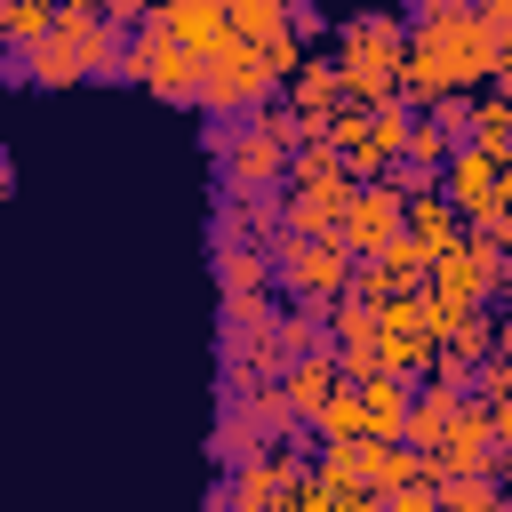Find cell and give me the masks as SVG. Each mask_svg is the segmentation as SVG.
<instances>
[{
  "label": "cell",
  "mask_w": 512,
  "mask_h": 512,
  "mask_svg": "<svg viewBox=\"0 0 512 512\" xmlns=\"http://www.w3.org/2000/svg\"><path fill=\"white\" fill-rule=\"evenodd\" d=\"M400 48H416L448 88H488L512 72V40H496L472 8H408Z\"/></svg>",
  "instance_id": "1"
},
{
  "label": "cell",
  "mask_w": 512,
  "mask_h": 512,
  "mask_svg": "<svg viewBox=\"0 0 512 512\" xmlns=\"http://www.w3.org/2000/svg\"><path fill=\"white\" fill-rule=\"evenodd\" d=\"M336 80H344V104H384L392 96V64H400V16H352L336 32Z\"/></svg>",
  "instance_id": "2"
},
{
  "label": "cell",
  "mask_w": 512,
  "mask_h": 512,
  "mask_svg": "<svg viewBox=\"0 0 512 512\" xmlns=\"http://www.w3.org/2000/svg\"><path fill=\"white\" fill-rule=\"evenodd\" d=\"M496 288H504V256L472 248L464 232H456L448 248H432V256H424V296L440 304V328H448V320H464V312H480Z\"/></svg>",
  "instance_id": "3"
},
{
  "label": "cell",
  "mask_w": 512,
  "mask_h": 512,
  "mask_svg": "<svg viewBox=\"0 0 512 512\" xmlns=\"http://www.w3.org/2000/svg\"><path fill=\"white\" fill-rule=\"evenodd\" d=\"M280 80L256 64V48H240V40H224V48H208L200 64H192V104L208 112V120H248V104H264Z\"/></svg>",
  "instance_id": "4"
},
{
  "label": "cell",
  "mask_w": 512,
  "mask_h": 512,
  "mask_svg": "<svg viewBox=\"0 0 512 512\" xmlns=\"http://www.w3.org/2000/svg\"><path fill=\"white\" fill-rule=\"evenodd\" d=\"M272 280L296 288V304H328V296H344V280H352V248H344L336 232H328V240L280 232V240H272Z\"/></svg>",
  "instance_id": "5"
},
{
  "label": "cell",
  "mask_w": 512,
  "mask_h": 512,
  "mask_svg": "<svg viewBox=\"0 0 512 512\" xmlns=\"http://www.w3.org/2000/svg\"><path fill=\"white\" fill-rule=\"evenodd\" d=\"M56 40L72 48L80 80H128V32L96 8H56Z\"/></svg>",
  "instance_id": "6"
},
{
  "label": "cell",
  "mask_w": 512,
  "mask_h": 512,
  "mask_svg": "<svg viewBox=\"0 0 512 512\" xmlns=\"http://www.w3.org/2000/svg\"><path fill=\"white\" fill-rule=\"evenodd\" d=\"M440 200L472 224V216H496L504 208V152H480V144H456L440 160Z\"/></svg>",
  "instance_id": "7"
},
{
  "label": "cell",
  "mask_w": 512,
  "mask_h": 512,
  "mask_svg": "<svg viewBox=\"0 0 512 512\" xmlns=\"http://www.w3.org/2000/svg\"><path fill=\"white\" fill-rule=\"evenodd\" d=\"M216 168H224V192H280V176H288V144H272L264 128L232 120V136L216 144Z\"/></svg>",
  "instance_id": "8"
},
{
  "label": "cell",
  "mask_w": 512,
  "mask_h": 512,
  "mask_svg": "<svg viewBox=\"0 0 512 512\" xmlns=\"http://www.w3.org/2000/svg\"><path fill=\"white\" fill-rule=\"evenodd\" d=\"M304 464V448L296 440H272V448H256V456H240V464H224L232 480L216 488V512H264L272 496H280V480Z\"/></svg>",
  "instance_id": "9"
},
{
  "label": "cell",
  "mask_w": 512,
  "mask_h": 512,
  "mask_svg": "<svg viewBox=\"0 0 512 512\" xmlns=\"http://www.w3.org/2000/svg\"><path fill=\"white\" fill-rule=\"evenodd\" d=\"M128 80H144V88L168 96V104H192V56H184L152 16L128 32Z\"/></svg>",
  "instance_id": "10"
},
{
  "label": "cell",
  "mask_w": 512,
  "mask_h": 512,
  "mask_svg": "<svg viewBox=\"0 0 512 512\" xmlns=\"http://www.w3.org/2000/svg\"><path fill=\"white\" fill-rule=\"evenodd\" d=\"M392 232H400V192H384V184H352V192H344V216H336V240H344L352 256H376Z\"/></svg>",
  "instance_id": "11"
},
{
  "label": "cell",
  "mask_w": 512,
  "mask_h": 512,
  "mask_svg": "<svg viewBox=\"0 0 512 512\" xmlns=\"http://www.w3.org/2000/svg\"><path fill=\"white\" fill-rule=\"evenodd\" d=\"M344 192H352V176H328V184L280 192V232H296V240H328L336 216H344Z\"/></svg>",
  "instance_id": "12"
},
{
  "label": "cell",
  "mask_w": 512,
  "mask_h": 512,
  "mask_svg": "<svg viewBox=\"0 0 512 512\" xmlns=\"http://www.w3.org/2000/svg\"><path fill=\"white\" fill-rule=\"evenodd\" d=\"M152 24H160L192 64H200L208 48H224V0H160V8H152Z\"/></svg>",
  "instance_id": "13"
},
{
  "label": "cell",
  "mask_w": 512,
  "mask_h": 512,
  "mask_svg": "<svg viewBox=\"0 0 512 512\" xmlns=\"http://www.w3.org/2000/svg\"><path fill=\"white\" fill-rule=\"evenodd\" d=\"M352 480H360L368 496H384V488H400V480H424V456L400 448V440H352Z\"/></svg>",
  "instance_id": "14"
},
{
  "label": "cell",
  "mask_w": 512,
  "mask_h": 512,
  "mask_svg": "<svg viewBox=\"0 0 512 512\" xmlns=\"http://www.w3.org/2000/svg\"><path fill=\"white\" fill-rule=\"evenodd\" d=\"M288 104H296V120L320 136V128L344 112V80H336V64H296V72H288Z\"/></svg>",
  "instance_id": "15"
},
{
  "label": "cell",
  "mask_w": 512,
  "mask_h": 512,
  "mask_svg": "<svg viewBox=\"0 0 512 512\" xmlns=\"http://www.w3.org/2000/svg\"><path fill=\"white\" fill-rule=\"evenodd\" d=\"M216 296H272V248L216 240Z\"/></svg>",
  "instance_id": "16"
},
{
  "label": "cell",
  "mask_w": 512,
  "mask_h": 512,
  "mask_svg": "<svg viewBox=\"0 0 512 512\" xmlns=\"http://www.w3.org/2000/svg\"><path fill=\"white\" fill-rule=\"evenodd\" d=\"M456 400L464 392H448V384H408V416H400V448H432L440 432H448V416H456Z\"/></svg>",
  "instance_id": "17"
},
{
  "label": "cell",
  "mask_w": 512,
  "mask_h": 512,
  "mask_svg": "<svg viewBox=\"0 0 512 512\" xmlns=\"http://www.w3.org/2000/svg\"><path fill=\"white\" fill-rule=\"evenodd\" d=\"M400 232L432 256V248H448V240L464 232V216H456V208L440 200V184H432V192H408V200H400Z\"/></svg>",
  "instance_id": "18"
},
{
  "label": "cell",
  "mask_w": 512,
  "mask_h": 512,
  "mask_svg": "<svg viewBox=\"0 0 512 512\" xmlns=\"http://www.w3.org/2000/svg\"><path fill=\"white\" fill-rule=\"evenodd\" d=\"M8 72H24L32 88H72V80H80V64H72V48L56 40V24H48V32L32 40V48H16V64H8Z\"/></svg>",
  "instance_id": "19"
},
{
  "label": "cell",
  "mask_w": 512,
  "mask_h": 512,
  "mask_svg": "<svg viewBox=\"0 0 512 512\" xmlns=\"http://www.w3.org/2000/svg\"><path fill=\"white\" fill-rule=\"evenodd\" d=\"M240 408H248V424L264 432V448L304 432V424H296V408H288V392H280V376H272V384H248V392H240Z\"/></svg>",
  "instance_id": "20"
},
{
  "label": "cell",
  "mask_w": 512,
  "mask_h": 512,
  "mask_svg": "<svg viewBox=\"0 0 512 512\" xmlns=\"http://www.w3.org/2000/svg\"><path fill=\"white\" fill-rule=\"evenodd\" d=\"M272 32H288V8H280V0H224V40L264 48Z\"/></svg>",
  "instance_id": "21"
},
{
  "label": "cell",
  "mask_w": 512,
  "mask_h": 512,
  "mask_svg": "<svg viewBox=\"0 0 512 512\" xmlns=\"http://www.w3.org/2000/svg\"><path fill=\"white\" fill-rule=\"evenodd\" d=\"M48 24H56V0H0V48H8V56L32 48Z\"/></svg>",
  "instance_id": "22"
},
{
  "label": "cell",
  "mask_w": 512,
  "mask_h": 512,
  "mask_svg": "<svg viewBox=\"0 0 512 512\" xmlns=\"http://www.w3.org/2000/svg\"><path fill=\"white\" fill-rule=\"evenodd\" d=\"M464 144H480V152H504L512 144V104L488 88V96H472V120H464Z\"/></svg>",
  "instance_id": "23"
},
{
  "label": "cell",
  "mask_w": 512,
  "mask_h": 512,
  "mask_svg": "<svg viewBox=\"0 0 512 512\" xmlns=\"http://www.w3.org/2000/svg\"><path fill=\"white\" fill-rule=\"evenodd\" d=\"M256 448H264V432L248 424V408H240V400H224V416H216V440H208V456H216V464H240V456H256Z\"/></svg>",
  "instance_id": "24"
},
{
  "label": "cell",
  "mask_w": 512,
  "mask_h": 512,
  "mask_svg": "<svg viewBox=\"0 0 512 512\" xmlns=\"http://www.w3.org/2000/svg\"><path fill=\"white\" fill-rule=\"evenodd\" d=\"M432 496H440V512H512L496 480H432Z\"/></svg>",
  "instance_id": "25"
},
{
  "label": "cell",
  "mask_w": 512,
  "mask_h": 512,
  "mask_svg": "<svg viewBox=\"0 0 512 512\" xmlns=\"http://www.w3.org/2000/svg\"><path fill=\"white\" fill-rule=\"evenodd\" d=\"M376 512H440V496H432V480H400L376 496Z\"/></svg>",
  "instance_id": "26"
},
{
  "label": "cell",
  "mask_w": 512,
  "mask_h": 512,
  "mask_svg": "<svg viewBox=\"0 0 512 512\" xmlns=\"http://www.w3.org/2000/svg\"><path fill=\"white\" fill-rule=\"evenodd\" d=\"M472 16H480V24H488V32H496V40H512V0H480V8H472Z\"/></svg>",
  "instance_id": "27"
},
{
  "label": "cell",
  "mask_w": 512,
  "mask_h": 512,
  "mask_svg": "<svg viewBox=\"0 0 512 512\" xmlns=\"http://www.w3.org/2000/svg\"><path fill=\"white\" fill-rule=\"evenodd\" d=\"M8 192H16V160L0 152V200H8Z\"/></svg>",
  "instance_id": "28"
},
{
  "label": "cell",
  "mask_w": 512,
  "mask_h": 512,
  "mask_svg": "<svg viewBox=\"0 0 512 512\" xmlns=\"http://www.w3.org/2000/svg\"><path fill=\"white\" fill-rule=\"evenodd\" d=\"M408 8H480V0H408Z\"/></svg>",
  "instance_id": "29"
},
{
  "label": "cell",
  "mask_w": 512,
  "mask_h": 512,
  "mask_svg": "<svg viewBox=\"0 0 512 512\" xmlns=\"http://www.w3.org/2000/svg\"><path fill=\"white\" fill-rule=\"evenodd\" d=\"M0 72H8V48H0Z\"/></svg>",
  "instance_id": "30"
}]
</instances>
